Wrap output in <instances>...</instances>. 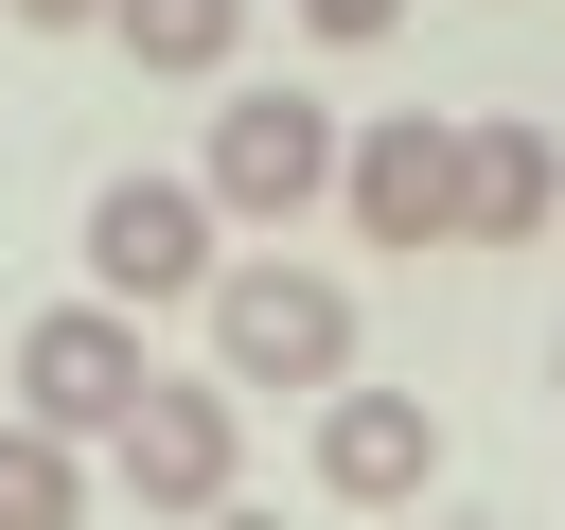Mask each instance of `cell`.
Segmentation results:
<instances>
[{"instance_id": "cell-1", "label": "cell", "mask_w": 565, "mask_h": 530, "mask_svg": "<svg viewBox=\"0 0 565 530\" xmlns=\"http://www.w3.org/2000/svg\"><path fill=\"white\" fill-rule=\"evenodd\" d=\"M212 371L230 389H353V283L335 265H212Z\"/></svg>"}, {"instance_id": "cell-2", "label": "cell", "mask_w": 565, "mask_h": 530, "mask_svg": "<svg viewBox=\"0 0 565 530\" xmlns=\"http://www.w3.org/2000/svg\"><path fill=\"white\" fill-rule=\"evenodd\" d=\"M335 106H300V88H247V106H212V159H194V194L230 212V230H300L318 194H335Z\"/></svg>"}, {"instance_id": "cell-3", "label": "cell", "mask_w": 565, "mask_h": 530, "mask_svg": "<svg viewBox=\"0 0 565 530\" xmlns=\"http://www.w3.org/2000/svg\"><path fill=\"white\" fill-rule=\"evenodd\" d=\"M141 389H159V353H141L124 300H53V318H18V424H53V442H124Z\"/></svg>"}, {"instance_id": "cell-4", "label": "cell", "mask_w": 565, "mask_h": 530, "mask_svg": "<svg viewBox=\"0 0 565 530\" xmlns=\"http://www.w3.org/2000/svg\"><path fill=\"white\" fill-rule=\"evenodd\" d=\"M230 477H247V389L230 371H159L124 406V495L159 530H194V512H230Z\"/></svg>"}, {"instance_id": "cell-5", "label": "cell", "mask_w": 565, "mask_h": 530, "mask_svg": "<svg viewBox=\"0 0 565 530\" xmlns=\"http://www.w3.org/2000/svg\"><path fill=\"white\" fill-rule=\"evenodd\" d=\"M212 230H230V212H212L194 177H106V194H88V300H124V318H141V300H212V265H230Z\"/></svg>"}, {"instance_id": "cell-6", "label": "cell", "mask_w": 565, "mask_h": 530, "mask_svg": "<svg viewBox=\"0 0 565 530\" xmlns=\"http://www.w3.org/2000/svg\"><path fill=\"white\" fill-rule=\"evenodd\" d=\"M335 212H353V247H459V124H441V106H388V124H353V159H335Z\"/></svg>"}, {"instance_id": "cell-7", "label": "cell", "mask_w": 565, "mask_h": 530, "mask_svg": "<svg viewBox=\"0 0 565 530\" xmlns=\"http://www.w3.org/2000/svg\"><path fill=\"white\" fill-rule=\"evenodd\" d=\"M318 495L335 512H424L441 495V406L424 389H318Z\"/></svg>"}, {"instance_id": "cell-8", "label": "cell", "mask_w": 565, "mask_h": 530, "mask_svg": "<svg viewBox=\"0 0 565 530\" xmlns=\"http://www.w3.org/2000/svg\"><path fill=\"white\" fill-rule=\"evenodd\" d=\"M547 212H565L547 124H459V247H547Z\"/></svg>"}, {"instance_id": "cell-9", "label": "cell", "mask_w": 565, "mask_h": 530, "mask_svg": "<svg viewBox=\"0 0 565 530\" xmlns=\"http://www.w3.org/2000/svg\"><path fill=\"white\" fill-rule=\"evenodd\" d=\"M106 35H124L159 88H212V71L247 53V0H106Z\"/></svg>"}, {"instance_id": "cell-10", "label": "cell", "mask_w": 565, "mask_h": 530, "mask_svg": "<svg viewBox=\"0 0 565 530\" xmlns=\"http://www.w3.org/2000/svg\"><path fill=\"white\" fill-rule=\"evenodd\" d=\"M71 512H88V459L53 424H0V530H71Z\"/></svg>"}, {"instance_id": "cell-11", "label": "cell", "mask_w": 565, "mask_h": 530, "mask_svg": "<svg viewBox=\"0 0 565 530\" xmlns=\"http://www.w3.org/2000/svg\"><path fill=\"white\" fill-rule=\"evenodd\" d=\"M388 18H406V0H300V35H335V53H371Z\"/></svg>"}, {"instance_id": "cell-12", "label": "cell", "mask_w": 565, "mask_h": 530, "mask_svg": "<svg viewBox=\"0 0 565 530\" xmlns=\"http://www.w3.org/2000/svg\"><path fill=\"white\" fill-rule=\"evenodd\" d=\"M0 18H18V35H88L106 0H0Z\"/></svg>"}, {"instance_id": "cell-13", "label": "cell", "mask_w": 565, "mask_h": 530, "mask_svg": "<svg viewBox=\"0 0 565 530\" xmlns=\"http://www.w3.org/2000/svg\"><path fill=\"white\" fill-rule=\"evenodd\" d=\"M194 530H282V512H247V495H230V512H194Z\"/></svg>"}, {"instance_id": "cell-14", "label": "cell", "mask_w": 565, "mask_h": 530, "mask_svg": "<svg viewBox=\"0 0 565 530\" xmlns=\"http://www.w3.org/2000/svg\"><path fill=\"white\" fill-rule=\"evenodd\" d=\"M547 389H565V353H547Z\"/></svg>"}, {"instance_id": "cell-15", "label": "cell", "mask_w": 565, "mask_h": 530, "mask_svg": "<svg viewBox=\"0 0 565 530\" xmlns=\"http://www.w3.org/2000/svg\"><path fill=\"white\" fill-rule=\"evenodd\" d=\"M441 530H477V512H441Z\"/></svg>"}, {"instance_id": "cell-16", "label": "cell", "mask_w": 565, "mask_h": 530, "mask_svg": "<svg viewBox=\"0 0 565 530\" xmlns=\"http://www.w3.org/2000/svg\"><path fill=\"white\" fill-rule=\"evenodd\" d=\"M547 247H565V212H547Z\"/></svg>"}]
</instances>
